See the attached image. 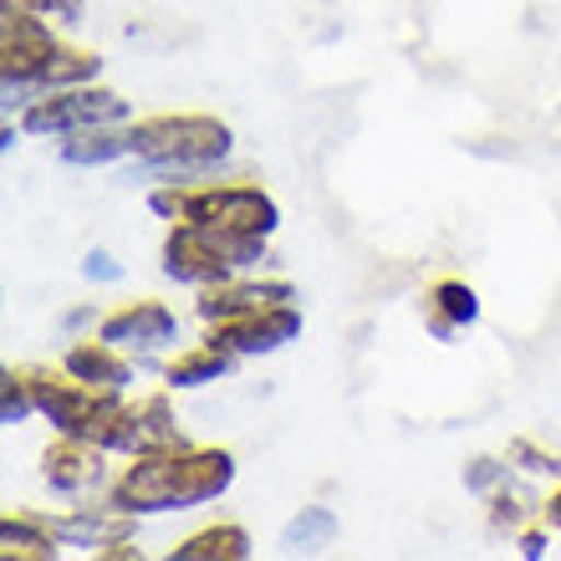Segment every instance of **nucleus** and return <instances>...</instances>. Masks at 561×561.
I'll use <instances>...</instances> for the list:
<instances>
[{
    "instance_id": "obj_8",
    "label": "nucleus",
    "mask_w": 561,
    "mask_h": 561,
    "mask_svg": "<svg viewBox=\"0 0 561 561\" xmlns=\"http://www.w3.org/2000/svg\"><path fill=\"white\" fill-rule=\"evenodd\" d=\"M209 337L220 347H230L236 357H266L301 337V311H296V301L261 307V311H245V317H230V322H215Z\"/></svg>"
},
{
    "instance_id": "obj_3",
    "label": "nucleus",
    "mask_w": 561,
    "mask_h": 561,
    "mask_svg": "<svg viewBox=\"0 0 561 561\" xmlns=\"http://www.w3.org/2000/svg\"><path fill=\"white\" fill-rule=\"evenodd\" d=\"M148 209L163 220L220 225V230L261 240H271L280 225L276 199L261 184H163V190H148Z\"/></svg>"
},
{
    "instance_id": "obj_1",
    "label": "nucleus",
    "mask_w": 561,
    "mask_h": 561,
    "mask_svg": "<svg viewBox=\"0 0 561 561\" xmlns=\"http://www.w3.org/2000/svg\"><path fill=\"white\" fill-rule=\"evenodd\" d=\"M236 480V455L215 444H169L134 455V465L107 485V505L128 516H159V511H190V505L220 501Z\"/></svg>"
},
{
    "instance_id": "obj_15",
    "label": "nucleus",
    "mask_w": 561,
    "mask_h": 561,
    "mask_svg": "<svg viewBox=\"0 0 561 561\" xmlns=\"http://www.w3.org/2000/svg\"><path fill=\"white\" fill-rule=\"evenodd\" d=\"M0 551H5V561H57L61 541L42 516L11 511V516L0 520Z\"/></svg>"
},
{
    "instance_id": "obj_13",
    "label": "nucleus",
    "mask_w": 561,
    "mask_h": 561,
    "mask_svg": "<svg viewBox=\"0 0 561 561\" xmlns=\"http://www.w3.org/2000/svg\"><path fill=\"white\" fill-rule=\"evenodd\" d=\"M480 317V296L465 280H434L424 291V322L439 342H449L459 327H470Z\"/></svg>"
},
{
    "instance_id": "obj_4",
    "label": "nucleus",
    "mask_w": 561,
    "mask_h": 561,
    "mask_svg": "<svg viewBox=\"0 0 561 561\" xmlns=\"http://www.w3.org/2000/svg\"><path fill=\"white\" fill-rule=\"evenodd\" d=\"M266 255L261 236H240V230H220V225H194L174 220L169 240H163V276L184 280V286H215L240 271H251Z\"/></svg>"
},
{
    "instance_id": "obj_6",
    "label": "nucleus",
    "mask_w": 561,
    "mask_h": 561,
    "mask_svg": "<svg viewBox=\"0 0 561 561\" xmlns=\"http://www.w3.org/2000/svg\"><path fill=\"white\" fill-rule=\"evenodd\" d=\"M88 439H98L103 449H113V455H148V449L184 444V434H179L174 403H169V393L159 388V393H138V399L118 393V399L98 414V424L88 428Z\"/></svg>"
},
{
    "instance_id": "obj_24",
    "label": "nucleus",
    "mask_w": 561,
    "mask_h": 561,
    "mask_svg": "<svg viewBox=\"0 0 561 561\" xmlns=\"http://www.w3.org/2000/svg\"><path fill=\"white\" fill-rule=\"evenodd\" d=\"M82 271H88L92 280H118V276H123V271L113 266V255H107V251H92L88 261H82Z\"/></svg>"
},
{
    "instance_id": "obj_2",
    "label": "nucleus",
    "mask_w": 561,
    "mask_h": 561,
    "mask_svg": "<svg viewBox=\"0 0 561 561\" xmlns=\"http://www.w3.org/2000/svg\"><path fill=\"white\" fill-rule=\"evenodd\" d=\"M98 67H103V57L88 51V46L61 42L46 15L5 5V21H0V77H5V98H15V92L77 88V82H92Z\"/></svg>"
},
{
    "instance_id": "obj_16",
    "label": "nucleus",
    "mask_w": 561,
    "mask_h": 561,
    "mask_svg": "<svg viewBox=\"0 0 561 561\" xmlns=\"http://www.w3.org/2000/svg\"><path fill=\"white\" fill-rule=\"evenodd\" d=\"M251 557V531L236 526V520H220V526H205V531L184 536L169 561H245Z\"/></svg>"
},
{
    "instance_id": "obj_14",
    "label": "nucleus",
    "mask_w": 561,
    "mask_h": 561,
    "mask_svg": "<svg viewBox=\"0 0 561 561\" xmlns=\"http://www.w3.org/2000/svg\"><path fill=\"white\" fill-rule=\"evenodd\" d=\"M240 357L230 353V347H220L215 337L194 342V347H184L179 357H169L163 363V383L169 388H205V383H220L225 373L236 368Z\"/></svg>"
},
{
    "instance_id": "obj_26",
    "label": "nucleus",
    "mask_w": 561,
    "mask_h": 561,
    "mask_svg": "<svg viewBox=\"0 0 561 561\" xmlns=\"http://www.w3.org/2000/svg\"><path fill=\"white\" fill-rule=\"evenodd\" d=\"M547 520H551V526H557V531H561V490H557V495H551V501H547Z\"/></svg>"
},
{
    "instance_id": "obj_12",
    "label": "nucleus",
    "mask_w": 561,
    "mask_h": 561,
    "mask_svg": "<svg viewBox=\"0 0 561 561\" xmlns=\"http://www.w3.org/2000/svg\"><path fill=\"white\" fill-rule=\"evenodd\" d=\"M61 368L72 373V378H82V383H92V388H128L134 383V357L107 337L72 342L67 357H61Z\"/></svg>"
},
{
    "instance_id": "obj_10",
    "label": "nucleus",
    "mask_w": 561,
    "mask_h": 561,
    "mask_svg": "<svg viewBox=\"0 0 561 561\" xmlns=\"http://www.w3.org/2000/svg\"><path fill=\"white\" fill-rule=\"evenodd\" d=\"M280 301H296L291 280H240V276H230V280H215V286H199L194 311L215 327V322H230V317H245V311L280 307Z\"/></svg>"
},
{
    "instance_id": "obj_9",
    "label": "nucleus",
    "mask_w": 561,
    "mask_h": 561,
    "mask_svg": "<svg viewBox=\"0 0 561 561\" xmlns=\"http://www.w3.org/2000/svg\"><path fill=\"white\" fill-rule=\"evenodd\" d=\"M107 455L113 449H103L88 434H57L42 449V480L57 495H88V490H98L107 480Z\"/></svg>"
},
{
    "instance_id": "obj_5",
    "label": "nucleus",
    "mask_w": 561,
    "mask_h": 561,
    "mask_svg": "<svg viewBox=\"0 0 561 561\" xmlns=\"http://www.w3.org/2000/svg\"><path fill=\"white\" fill-rule=\"evenodd\" d=\"M134 134V159L148 169H174V174H199L230 153V128L209 113H159V118L128 123Z\"/></svg>"
},
{
    "instance_id": "obj_18",
    "label": "nucleus",
    "mask_w": 561,
    "mask_h": 561,
    "mask_svg": "<svg viewBox=\"0 0 561 561\" xmlns=\"http://www.w3.org/2000/svg\"><path fill=\"white\" fill-rule=\"evenodd\" d=\"M332 536H337V516H332L327 505H307V511L286 526V536H280V541H286L291 551H317V547H327Z\"/></svg>"
},
{
    "instance_id": "obj_22",
    "label": "nucleus",
    "mask_w": 561,
    "mask_h": 561,
    "mask_svg": "<svg viewBox=\"0 0 561 561\" xmlns=\"http://www.w3.org/2000/svg\"><path fill=\"white\" fill-rule=\"evenodd\" d=\"M511 480V459H474L470 470H465V485L474 495H490V490H501Z\"/></svg>"
},
{
    "instance_id": "obj_7",
    "label": "nucleus",
    "mask_w": 561,
    "mask_h": 561,
    "mask_svg": "<svg viewBox=\"0 0 561 561\" xmlns=\"http://www.w3.org/2000/svg\"><path fill=\"white\" fill-rule=\"evenodd\" d=\"M123 118H128V98L123 92L77 82V88H57L31 98L26 113H21V128L36 138H67V134H82V128H103V123H123Z\"/></svg>"
},
{
    "instance_id": "obj_21",
    "label": "nucleus",
    "mask_w": 561,
    "mask_h": 561,
    "mask_svg": "<svg viewBox=\"0 0 561 561\" xmlns=\"http://www.w3.org/2000/svg\"><path fill=\"white\" fill-rule=\"evenodd\" d=\"M490 526L495 531H511L516 536L520 526H526V516H531V501H520V495H511V480H505L501 490H490Z\"/></svg>"
},
{
    "instance_id": "obj_17",
    "label": "nucleus",
    "mask_w": 561,
    "mask_h": 561,
    "mask_svg": "<svg viewBox=\"0 0 561 561\" xmlns=\"http://www.w3.org/2000/svg\"><path fill=\"white\" fill-rule=\"evenodd\" d=\"M61 159L67 163H113L134 159V134L123 123H103V128H82V134L61 138Z\"/></svg>"
},
{
    "instance_id": "obj_19",
    "label": "nucleus",
    "mask_w": 561,
    "mask_h": 561,
    "mask_svg": "<svg viewBox=\"0 0 561 561\" xmlns=\"http://www.w3.org/2000/svg\"><path fill=\"white\" fill-rule=\"evenodd\" d=\"M31 414H36V393H31L26 368H5V378H0V419L5 424H26Z\"/></svg>"
},
{
    "instance_id": "obj_11",
    "label": "nucleus",
    "mask_w": 561,
    "mask_h": 561,
    "mask_svg": "<svg viewBox=\"0 0 561 561\" xmlns=\"http://www.w3.org/2000/svg\"><path fill=\"white\" fill-rule=\"evenodd\" d=\"M98 337L118 342V347H163L179 337V317L163 301H123L98 322Z\"/></svg>"
},
{
    "instance_id": "obj_20",
    "label": "nucleus",
    "mask_w": 561,
    "mask_h": 561,
    "mask_svg": "<svg viewBox=\"0 0 561 561\" xmlns=\"http://www.w3.org/2000/svg\"><path fill=\"white\" fill-rule=\"evenodd\" d=\"M505 459H511V470H520V474H551V480H561V455L536 439H511Z\"/></svg>"
},
{
    "instance_id": "obj_23",
    "label": "nucleus",
    "mask_w": 561,
    "mask_h": 561,
    "mask_svg": "<svg viewBox=\"0 0 561 561\" xmlns=\"http://www.w3.org/2000/svg\"><path fill=\"white\" fill-rule=\"evenodd\" d=\"M5 5L46 15V21H82V0H5Z\"/></svg>"
},
{
    "instance_id": "obj_25",
    "label": "nucleus",
    "mask_w": 561,
    "mask_h": 561,
    "mask_svg": "<svg viewBox=\"0 0 561 561\" xmlns=\"http://www.w3.org/2000/svg\"><path fill=\"white\" fill-rule=\"evenodd\" d=\"M516 541H520V557H547V547H551V536L547 531H531V526H520Z\"/></svg>"
}]
</instances>
